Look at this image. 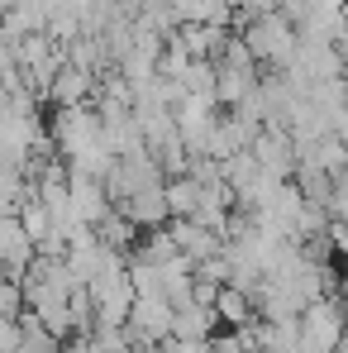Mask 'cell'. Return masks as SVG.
I'll return each mask as SVG.
<instances>
[{"label": "cell", "instance_id": "6da1fadb", "mask_svg": "<svg viewBox=\"0 0 348 353\" xmlns=\"http://www.w3.org/2000/svg\"><path fill=\"white\" fill-rule=\"evenodd\" d=\"M215 310H220L225 320H234V325H243V320H248V301L234 292V287H225V292L215 296Z\"/></svg>", "mask_w": 348, "mask_h": 353}]
</instances>
